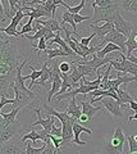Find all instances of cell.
I'll list each match as a JSON object with an SVG mask.
<instances>
[{
    "instance_id": "obj_14",
    "label": "cell",
    "mask_w": 137,
    "mask_h": 154,
    "mask_svg": "<svg viewBox=\"0 0 137 154\" xmlns=\"http://www.w3.org/2000/svg\"><path fill=\"white\" fill-rule=\"evenodd\" d=\"M126 46H127V55L126 57L132 55V53L137 50V23H133V28H132L131 35L126 42Z\"/></svg>"
},
{
    "instance_id": "obj_31",
    "label": "cell",
    "mask_w": 137,
    "mask_h": 154,
    "mask_svg": "<svg viewBox=\"0 0 137 154\" xmlns=\"http://www.w3.org/2000/svg\"><path fill=\"white\" fill-rule=\"evenodd\" d=\"M1 5H3V14L4 17L1 18V22H4L7 18H13L12 16V12H10V3H9V0H1Z\"/></svg>"
},
{
    "instance_id": "obj_13",
    "label": "cell",
    "mask_w": 137,
    "mask_h": 154,
    "mask_svg": "<svg viewBox=\"0 0 137 154\" xmlns=\"http://www.w3.org/2000/svg\"><path fill=\"white\" fill-rule=\"evenodd\" d=\"M113 23H114V27H115V30L118 32H121V33H123L124 36L130 37L131 32H132V28H133V23L126 21V19L122 17L121 14H118L117 18H115V21Z\"/></svg>"
},
{
    "instance_id": "obj_20",
    "label": "cell",
    "mask_w": 137,
    "mask_h": 154,
    "mask_svg": "<svg viewBox=\"0 0 137 154\" xmlns=\"http://www.w3.org/2000/svg\"><path fill=\"white\" fill-rule=\"evenodd\" d=\"M39 22H40L44 27L49 28V30H50V31H53V32H60V31L63 30L62 25H59V23H58V21H56L55 16H53V17L49 18V19H45V21H41V19H39Z\"/></svg>"
},
{
    "instance_id": "obj_26",
    "label": "cell",
    "mask_w": 137,
    "mask_h": 154,
    "mask_svg": "<svg viewBox=\"0 0 137 154\" xmlns=\"http://www.w3.org/2000/svg\"><path fill=\"white\" fill-rule=\"evenodd\" d=\"M21 109L22 108H14L9 113H5L4 110H1V112H0V116H1L3 119L5 121V123L8 125V123H12V122H16L17 121L16 117H17V114H18V112H19Z\"/></svg>"
},
{
    "instance_id": "obj_8",
    "label": "cell",
    "mask_w": 137,
    "mask_h": 154,
    "mask_svg": "<svg viewBox=\"0 0 137 154\" xmlns=\"http://www.w3.org/2000/svg\"><path fill=\"white\" fill-rule=\"evenodd\" d=\"M27 64V60H23L21 64H18L17 66V68H16V86L19 90L22 91H25L26 94L28 95H31L32 98H36V95L32 93V90L31 89H28L26 88V85H25V81L26 80H31V75H28V76H22V68Z\"/></svg>"
},
{
    "instance_id": "obj_38",
    "label": "cell",
    "mask_w": 137,
    "mask_h": 154,
    "mask_svg": "<svg viewBox=\"0 0 137 154\" xmlns=\"http://www.w3.org/2000/svg\"><path fill=\"white\" fill-rule=\"evenodd\" d=\"M73 18H74V21L76 23H82L83 21H87V19H91L92 16H79V14H73Z\"/></svg>"
},
{
    "instance_id": "obj_24",
    "label": "cell",
    "mask_w": 137,
    "mask_h": 154,
    "mask_svg": "<svg viewBox=\"0 0 137 154\" xmlns=\"http://www.w3.org/2000/svg\"><path fill=\"white\" fill-rule=\"evenodd\" d=\"M62 17H63L62 26H65V23H69V25H72V27H73V35L74 36H79L78 32H77V23H76L74 18H73V14L67 11V12H64L62 14Z\"/></svg>"
},
{
    "instance_id": "obj_1",
    "label": "cell",
    "mask_w": 137,
    "mask_h": 154,
    "mask_svg": "<svg viewBox=\"0 0 137 154\" xmlns=\"http://www.w3.org/2000/svg\"><path fill=\"white\" fill-rule=\"evenodd\" d=\"M17 41H14L12 37L9 40L1 38L0 41V76H5L17 68Z\"/></svg>"
},
{
    "instance_id": "obj_17",
    "label": "cell",
    "mask_w": 137,
    "mask_h": 154,
    "mask_svg": "<svg viewBox=\"0 0 137 154\" xmlns=\"http://www.w3.org/2000/svg\"><path fill=\"white\" fill-rule=\"evenodd\" d=\"M65 112H67L69 116H72L76 121H78V119H79V117L82 116V109H81V105L77 104V100H76V98L70 99V102H69Z\"/></svg>"
},
{
    "instance_id": "obj_49",
    "label": "cell",
    "mask_w": 137,
    "mask_h": 154,
    "mask_svg": "<svg viewBox=\"0 0 137 154\" xmlns=\"http://www.w3.org/2000/svg\"><path fill=\"white\" fill-rule=\"evenodd\" d=\"M133 136H135V140L137 141V134H136V135H133Z\"/></svg>"
},
{
    "instance_id": "obj_6",
    "label": "cell",
    "mask_w": 137,
    "mask_h": 154,
    "mask_svg": "<svg viewBox=\"0 0 137 154\" xmlns=\"http://www.w3.org/2000/svg\"><path fill=\"white\" fill-rule=\"evenodd\" d=\"M34 112H36V114H37V121L36 122H34L31 125V128H34V127H36V126H42V130L41 131H39L42 136L44 135H49L50 132H51V130H53V126H54V122H55V118L56 117H54V116H48L45 119H42L41 118V109L40 108H35V109H32Z\"/></svg>"
},
{
    "instance_id": "obj_46",
    "label": "cell",
    "mask_w": 137,
    "mask_h": 154,
    "mask_svg": "<svg viewBox=\"0 0 137 154\" xmlns=\"http://www.w3.org/2000/svg\"><path fill=\"white\" fill-rule=\"evenodd\" d=\"M128 108L132 109V110H135V112H137V103L135 102V100H133V102H131L128 104Z\"/></svg>"
},
{
    "instance_id": "obj_11",
    "label": "cell",
    "mask_w": 137,
    "mask_h": 154,
    "mask_svg": "<svg viewBox=\"0 0 137 154\" xmlns=\"http://www.w3.org/2000/svg\"><path fill=\"white\" fill-rule=\"evenodd\" d=\"M127 40H128V37L124 36L123 33L118 32L115 28H114V30H113L112 32H109L105 37H104V40H103L101 42H104V44H108V42H113V44H115V45L119 46L123 53H126V51H127V46H126Z\"/></svg>"
},
{
    "instance_id": "obj_30",
    "label": "cell",
    "mask_w": 137,
    "mask_h": 154,
    "mask_svg": "<svg viewBox=\"0 0 137 154\" xmlns=\"http://www.w3.org/2000/svg\"><path fill=\"white\" fill-rule=\"evenodd\" d=\"M26 154H41L42 152L45 150L46 148V143H44L40 148H34L31 146V141H26Z\"/></svg>"
},
{
    "instance_id": "obj_10",
    "label": "cell",
    "mask_w": 137,
    "mask_h": 154,
    "mask_svg": "<svg viewBox=\"0 0 137 154\" xmlns=\"http://www.w3.org/2000/svg\"><path fill=\"white\" fill-rule=\"evenodd\" d=\"M12 89L14 91V100H16V103L13 104L12 109H14V108H25L31 103V100L34 99L31 95H28V94L25 93V91L18 89L16 86V81L12 82Z\"/></svg>"
},
{
    "instance_id": "obj_50",
    "label": "cell",
    "mask_w": 137,
    "mask_h": 154,
    "mask_svg": "<svg viewBox=\"0 0 137 154\" xmlns=\"http://www.w3.org/2000/svg\"><path fill=\"white\" fill-rule=\"evenodd\" d=\"M130 154H137V153H130Z\"/></svg>"
},
{
    "instance_id": "obj_32",
    "label": "cell",
    "mask_w": 137,
    "mask_h": 154,
    "mask_svg": "<svg viewBox=\"0 0 137 154\" xmlns=\"http://www.w3.org/2000/svg\"><path fill=\"white\" fill-rule=\"evenodd\" d=\"M62 7H65V8L68 9V12H70L72 14H78V13L85 8V0H81V3L77 4L76 7H70V5H68L67 3H63V5H62Z\"/></svg>"
},
{
    "instance_id": "obj_23",
    "label": "cell",
    "mask_w": 137,
    "mask_h": 154,
    "mask_svg": "<svg viewBox=\"0 0 137 154\" xmlns=\"http://www.w3.org/2000/svg\"><path fill=\"white\" fill-rule=\"evenodd\" d=\"M122 57V59H123L124 62V71H123V75H127V73H130L132 76H135L136 79H137V64L133 63V62H131L127 59V57H124L123 54H121Z\"/></svg>"
},
{
    "instance_id": "obj_29",
    "label": "cell",
    "mask_w": 137,
    "mask_h": 154,
    "mask_svg": "<svg viewBox=\"0 0 137 154\" xmlns=\"http://www.w3.org/2000/svg\"><path fill=\"white\" fill-rule=\"evenodd\" d=\"M28 68L31 69V82H30V86H28V89H32V88H34V85L36 84V81L41 77V73H42V72H41V71H37L35 67H34V66H31V64L28 66Z\"/></svg>"
},
{
    "instance_id": "obj_40",
    "label": "cell",
    "mask_w": 137,
    "mask_h": 154,
    "mask_svg": "<svg viewBox=\"0 0 137 154\" xmlns=\"http://www.w3.org/2000/svg\"><path fill=\"white\" fill-rule=\"evenodd\" d=\"M96 35L95 33H91V35H88L87 37H81V42L85 45V46H90V42H91V40H94V37H95Z\"/></svg>"
},
{
    "instance_id": "obj_21",
    "label": "cell",
    "mask_w": 137,
    "mask_h": 154,
    "mask_svg": "<svg viewBox=\"0 0 137 154\" xmlns=\"http://www.w3.org/2000/svg\"><path fill=\"white\" fill-rule=\"evenodd\" d=\"M76 66H77L78 71L81 72L85 77H86V76H91L94 80H96L97 77L100 76V73H99L96 69H94V68H91V67H88V66H85V64H82L81 62H78V60H76Z\"/></svg>"
},
{
    "instance_id": "obj_35",
    "label": "cell",
    "mask_w": 137,
    "mask_h": 154,
    "mask_svg": "<svg viewBox=\"0 0 137 154\" xmlns=\"http://www.w3.org/2000/svg\"><path fill=\"white\" fill-rule=\"evenodd\" d=\"M35 49H36V50H39V54H40V55H41V51H44V50L48 49V44H46L45 37L39 38V44L35 46Z\"/></svg>"
},
{
    "instance_id": "obj_16",
    "label": "cell",
    "mask_w": 137,
    "mask_h": 154,
    "mask_svg": "<svg viewBox=\"0 0 137 154\" xmlns=\"http://www.w3.org/2000/svg\"><path fill=\"white\" fill-rule=\"evenodd\" d=\"M73 132H74V139H73V143H76V144H77V145H81V146L86 145V141L79 140V135H81V132H86V134H88V135H91V134H92V131H91V130H90V128L83 127L82 125H79V123H77V122H76V123L73 125Z\"/></svg>"
},
{
    "instance_id": "obj_45",
    "label": "cell",
    "mask_w": 137,
    "mask_h": 154,
    "mask_svg": "<svg viewBox=\"0 0 137 154\" xmlns=\"http://www.w3.org/2000/svg\"><path fill=\"white\" fill-rule=\"evenodd\" d=\"M78 121H79V122H82V123H83V122H88V121H90V117H88V116H86V114H83V113H82V116L79 117Z\"/></svg>"
},
{
    "instance_id": "obj_43",
    "label": "cell",
    "mask_w": 137,
    "mask_h": 154,
    "mask_svg": "<svg viewBox=\"0 0 137 154\" xmlns=\"http://www.w3.org/2000/svg\"><path fill=\"white\" fill-rule=\"evenodd\" d=\"M127 59L131 60V62H133V63H136V64H137V50H135L133 53H132V55L127 57Z\"/></svg>"
},
{
    "instance_id": "obj_2",
    "label": "cell",
    "mask_w": 137,
    "mask_h": 154,
    "mask_svg": "<svg viewBox=\"0 0 137 154\" xmlns=\"http://www.w3.org/2000/svg\"><path fill=\"white\" fill-rule=\"evenodd\" d=\"M92 9H94V14H92V23L91 25H99L100 22H114L115 18L119 13V4H114L112 7H106V8H100L97 7L95 3L91 4Z\"/></svg>"
},
{
    "instance_id": "obj_42",
    "label": "cell",
    "mask_w": 137,
    "mask_h": 154,
    "mask_svg": "<svg viewBox=\"0 0 137 154\" xmlns=\"http://www.w3.org/2000/svg\"><path fill=\"white\" fill-rule=\"evenodd\" d=\"M135 0H122L121 3V8H123L124 11H130V8L132 5V3H133Z\"/></svg>"
},
{
    "instance_id": "obj_4",
    "label": "cell",
    "mask_w": 137,
    "mask_h": 154,
    "mask_svg": "<svg viewBox=\"0 0 137 154\" xmlns=\"http://www.w3.org/2000/svg\"><path fill=\"white\" fill-rule=\"evenodd\" d=\"M25 141L22 140V136H17L4 144H0V152L1 154H25L26 153Z\"/></svg>"
},
{
    "instance_id": "obj_27",
    "label": "cell",
    "mask_w": 137,
    "mask_h": 154,
    "mask_svg": "<svg viewBox=\"0 0 137 154\" xmlns=\"http://www.w3.org/2000/svg\"><path fill=\"white\" fill-rule=\"evenodd\" d=\"M117 93H118V96H119V103L122 105H124V104H130L131 102H133L135 98L132 96L131 94H128L126 90L123 89H118L117 90Z\"/></svg>"
},
{
    "instance_id": "obj_12",
    "label": "cell",
    "mask_w": 137,
    "mask_h": 154,
    "mask_svg": "<svg viewBox=\"0 0 137 154\" xmlns=\"http://www.w3.org/2000/svg\"><path fill=\"white\" fill-rule=\"evenodd\" d=\"M90 27H91L92 32L96 35V37L100 38L101 41L104 40V37H105L108 33L112 32L115 28L114 23H112V22H104L101 25H90Z\"/></svg>"
},
{
    "instance_id": "obj_39",
    "label": "cell",
    "mask_w": 137,
    "mask_h": 154,
    "mask_svg": "<svg viewBox=\"0 0 137 154\" xmlns=\"http://www.w3.org/2000/svg\"><path fill=\"white\" fill-rule=\"evenodd\" d=\"M51 143H53V141H51ZM51 143L46 144V148H45V150L42 152L41 154H56L55 146H54V145H51Z\"/></svg>"
},
{
    "instance_id": "obj_19",
    "label": "cell",
    "mask_w": 137,
    "mask_h": 154,
    "mask_svg": "<svg viewBox=\"0 0 137 154\" xmlns=\"http://www.w3.org/2000/svg\"><path fill=\"white\" fill-rule=\"evenodd\" d=\"M79 105H81L82 113L88 116L90 119L94 118V117H95V114L103 109V105H100V107H94L92 103H90V102H81V103H79Z\"/></svg>"
},
{
    "instance_id": "obj_7",
    "label": "cell",
    "mask_w": 137,
    "mask_h": 154,
    "mask_svg": "<svg viewBox=\"0 0 137 154\" xmlns=\"http://www.w3.org/2000/svg\"><path fill=\"white\" fill-rule=\"evenodd\" d=\"M25 17H26V13L21 8L19 11L16 13V16H13V18L10 19V25H9L8 27H1L0 31H1L3 33H7V36H9V37H19V36L22 37L19 31H17V27Z\"/></svg>"
},
{
    "instance_id": "obj_44",
    "label": "cell",
    "mask_w": 137,
    "mask_h": 154,
    "mask_svg": "<svg viewBox=\"0 0 137 154\" xmlns=\"http://www.w3.org/2000/svg\"><path fill=\"white\" fill-rule=\"evenodd\" d=\"M130 12H133V13L137 14V0H135V2L132 3V5L130 8Z\"/></svg>"
},
{
    "instance_id": "obj_22",
    "label": "cell",
    "mask_w": 137,
    "mask_h": 154,
    "mask_svg": "<svg viewBox=\"0 0 137 154\" xmlns=\"http://www.w3.org/2000/svg\"><path fill=\"white\" fill-rule=\"evenodd\" d=\"M44 54L48 57V60H51L54 58H64V57H70V54H68L67 51H64L60 48H54V49H46L44 50Z\"/></svg>"
},
{
    "instance_id": "obj_9",
    "label": "cell",
    "mask_w": 137,
    "mask_h": 154,
    "mask_svg": "<svg viewBox=\"0 0 137 154\" xmlns=\"http://www.w3.org/2000/svg\"><path fill=\"white\" fill-rule=\"evenodd\" d=\"M101 105L105 108L110 114H113L114 117H123L124 112H122V104L118 102L114 98H109V96H104V98L100 100Z\"/></svg>"
},
{
    "instance_id": "obj_33",
    "label": "cell",
    "mask_w": 137,
    "mask_h": 154,
    "mask_svg": "<svg viewBox=\"0 0 137 154\" xmlns=\"http://www.w3.org/2000/svg\"><path fill=\"white\" fill-rule=\"evenodd\" d=\"M73 64H74V62H60V64H59V67H60V71H62V73H64V75H69L70 72H72V69H73Z\"/></svg>"
},
{
    "instance_id": "obj_15",
    "label": "cell",
    "mask_w": 137,
    "mask_h": 154,
    "mask_svg": "<svg viewBox=\"0 0 137 154\" xmlns=\"http://www.w3.org/2000/svg\"><path fill=\"white\" fill-rule=\"evenodd\" d=\"M16 81V76L12 77V72L5 76H0V91H1V96L8 95L9 88H12V82Z\"/></svg>"
},
{
    "instance_id": "obj_41",
    "label": "cell",
    "mask_w": 137,
    "mask_h": 154,
    "mask_svg": "<svg viewBox=\"0 0 137 154\" xmlns=\"http://www.w3.org/2000/svg\"><path fill=\"white\" fill-rule=\"evenodd\" d=\"M51 135H54L56 137H62L63 136V128L62 127H55L53 126V130H51Z\"/></svg>"
},
{
    "instance_id": "obj_48",
    "label": "cell",
    "mask_w": 137,
    "mask_h": 154,
    "mask_svg": "<svg viewBox=\"0 0 137 154\" xmlns=\"http://www.w3.org/2000/svg\"><path fill=\"white\" fill-rule=\"evenodd\" d=\"M54 3H55V5L59 7V5H63L64 2H63V0H54Z\"/></svg>"
},
{
    "instance_id": "obj_28",
    "label": "cell",
    "mask_w": 137,
    "mask_h": 154,
    "mask_svg": "<svg viewBox=\"0 0 137 154\" xmlns=\"http://www.w3.org/2000/svg\"><path fill=\"white\" fill-rule=\"evenodd\" d=\"M42 139H44V136H42V135L39 132V131H36V130H31L30 132L28 134H26V135H23L22 136V140L23 141H36V140H42Z\"/></svg>"
},
{
    "instance_id": "obj_25",
    "label": "cell",
    "mask_w": 137,
    "mask_h": 154,
    "mask_svg": "<svg viewBox=\"0 0 137 154\" xmlns=\"http://www.w3.org/2000/svg\"><path fill=\"white\" fill-rule=\"evenodd\" d=\"M119 50H122V49H121V48L118 46V45L113 44V42H108V44L104 46L100 51L96 53V55H97L99 58H106L108 54H110V53H113V51H119Z\"/></svg>"
},
{
    "instance_id": "obj_5",
    "label": "cell",
    "mask_w": 137,
    "mask_h": 154,
    "mask_svg": "<svg viewBox=\"0 0 137 154\" xmlns=\"http://www.w3.org/2000/svg\"><path fill=\"white\" fill-rule=\"evenodd\" d=\"M22 125L16 121V122H12V123H8L5 127L0 128V144H4L12 139L17 137V136H21V132H22Z\"/></svg>"
},
{
    "instance_id": "obj_3",
    "label": "cell",
    "mask_w": 137,
    "mask_h": 154,
    "mask_svg": "<svg viewBox=\"0 0 137 154\" xmlns=\"http://www.w3.org/2000/svg\"><path fill=\"white\" fill-rule=\"evenodd\" d=\"M106 137L108 139L105 140V152L108 154H123L126 136L123 131H122L121 126L115 128L114 134L109 135Z\"/></svg>"
},
{
    "instance_id": "obj_37",
    "label": "cell",
    "mask_w": 137,
    "mask_h": 154,
    "mask_svg": "<svg viewBox=\"0 0 137 154\" xmlns=\"http://www.w3.org/2000/svg\"><path fill=\"white\" fill-rule=\"evenodd\" d=\"M14 103H16V100L14 99H8L7 96H0V108L1 109L5 107L7 104L10 105V104H14Z\"/></svg>"
},
{
    "instance_id": "obj_51",
    "label": "cell",
    "mask_w": 137,
    "mask_h": 154,
    "mask_svg": "<svg viewBox=\"0 0 137 154\" xmlns=\"http://www.w3.org/2000/svg\"><path fill=\"white\" fill-rule=\"evenodd\" d=\"M25 154H26V153H25Z\"/></svg>"
},
{
    "instance_id": "obj_34",
    "label": "cell",
    "mask_w": 137,
    "mask_h": 154,
    "mask_svg": "<svg viewBox=\"0 0 137 154\" xmlns=\"http://www.w3.org/2000/svg\"><path fill=\"white\" fill-rule=\"evenodd\" d=\"M128 140V152L130 153H137V141L135 140V136L133 135H130L127 137Z\"/></svg>"
},
{
    "instance_id": "obj_47",
    "label": "cell",
    "mask_w": 137,
    "mask_h": 154,
    "mask_svg": "<svg viewBox=\"0 0 137 154\" xmlns=\"http://www.w3.org/2000/svg\"><path fill=\"white\" fill-rule=\"evenodd\" d=\"M133 119H135V121H137V112H136L133 116H130V117L127 118L126 121H127V122H130V121H133Z\"/></svg>"
},
{
    "instance_id": "obj_36",
    "label": "cell",
    "mask_w": 137,
    "mask_h": 154,
    "mask_svg": "<svg viewBox=\"0 0 137 154\" xmlns=\"http://www.w3.org/2000/svg\"><path fill=\"white\" fill-rule=\"evenodd\" d=\"M95 4L97 7H100V8H106V7H112V5H114V2L113 0H95Z\"/></svg>"
},
{
    "instance_id": "obj_18",
    "label": "cell",
    "mask_w": 137,
    "mask_h": 154,
    "mask_svg": "<svg viewBox=\"0 0 137 154\" xmlns=\"http://www.w3.org/2000/svg\"><path fill=\"white\" fill-rule=\"evenodd\" d=\"M51 60H48V62H45L44 66H42V68H41V77L39 80L36 81V84L37 85H40V86H45V82L48 80H51V77H53V69L49 67V63H50Z\"/></svg>"
}]
</instances>
